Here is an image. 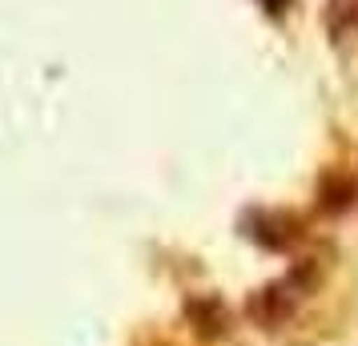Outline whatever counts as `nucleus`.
<instances>
[{"mask_svg": "<svg viewBox=\"0 0 358 346\" xmlns=\"http://www.w3.org/2000/svg\"><path fill=\"white\" fill-rule=\"evenodd\" d=\"M258 4L266 8V13H274V17H278V13H286V8H290L294 0H258Z\"/></svg>", "mask_w": 358, "mask_h": 346, "instance_id": "f257e3e1", "label": "nucleus"}]
</instances>
